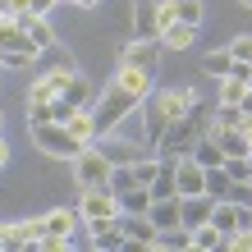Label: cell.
I'll return each mask as SVG.
<instances>
[{"instance_id":"30bf717a","label":"cell","mask_w":252,"mask_h":252,"mask_svg":"<svg viewBox=\"0 0 252 252\" xmlns=\"http://www.w3.org/2000/svg\"><path fill=\"white\" fill-rule=\"evenodd\" d=\"M73 78V69L69 64H55V69H46V73H37L32 78V87H28V101H55L64 92V83Z\"/></svg>"},{"instance_id":"277c9868","label":"cell","mask_w":252,"mask_h":252,"mask_svg":"<svg viewBox=\"0 0 252 252\" xmlns=\"http://www.w3.org/2000/svg\"><path fill=\"white\" fill-rule=\"evenodd\" d=\"M28 133H32V142H37V152H46L55 160H73L83 152V142L73 138V133L60 124V120H46V124H28Z\"/></svg>"},{"instance_id":"d4e9b609","label":"cell","mask_w":252,"mask_h":252,"mask_svg":"<svg viewBox=\"0 0 252 252\" xmlns=\"http://www.w3.org/2000/svg\"><path fill=\"white\" fill-rule=\"evenodd\" d=\"M156 248H160V252H179V248L188 252V248H192V229H188V225H170V229H160V234H156Z\"/></svg>"},{"instance_id":"836d02e7","label":"cell","mask_w":252,"mask_h":252,"mask_svg":"<svg viewBox=\"0 0 252 252\" xmlns=\"http://www.w3.org/2000/svg\"><path fill=\"white\" fill-rule=\"evenodd\" d=\"M0 5H5L9 19H19V14H28V5H32V0H0Z\"/></svg>"},{"instance_id":"603a6c76","label":"cell","mask_w":252,"mask_h":252,"mask_svg":"<svg viewBox=\"0 0 252 252\" xmlns=\"http://www.w3.org/2000/svg\"><path fill=\"white\" fill-rule=\"evenodd\" d=\"M211 197H206V192H192V197H184V225L192 229V225H206V220H211Z\"/></svg>"},{"instance_id":"cb8c5ba5","label":"cell","mask_w":252,"mask_h":252,"mask_svg":"<svg viewBox=\"0 0 252 252\" xmlns=\"http://www.w3.org/2000/svg\"><path fill=\"white\" fill-rule=\"evenodd\" d=\"M120 197V211L124 216H147V206H152V192H147L142 184H133V188H124V192H115Z\"/></svg>"},{"instance_id":"9c48e42d","label":"cell","mask_w":252,"mask_h":252,"mask_svg":"<svg viewBox=\"0 0 252 252\" xmlns=\"http://www.w3.org/2000/svg\"><path fill=\"white\" fill-rule=\"evenodd\" d=\"M87 243L101 248V252H120V248H128L124 229H120V216H110V220H87Z\"/></svg>"},{"instance_id":"d6a6232c","label":"cell","mask_w":252,"mask_h":252,"mask_svg":"<svg viewBox=\"0 0 252 252\" xmlns=\"http://www.w3.org/2000/svg\"><path fill=\"white\" fill-rule=\"evenodd\" d=\"M220 170H225L234 184H248V156H225V160H220Z\"/></svg>"},{"instance_id":"ac0fdd59","label":"cell","mask_w":252,"mask_h":252,"mask_svg":"<svg viewBox=\"0 0 252 252\" xmlns=\"http://www.w3.org/2000/svg\"><path fill=\"white\" fill-rule=\"evenodd\" d=\"M147 192H152V202L156 197H179V184H174V156H160V170H156V179L147 184Z\"/></svg>"},{"instance_id":"7402d4cb","label":"cell","mask_w":252,"mask_h":252,"mask_svg":"<svg viewBox=\"0 0 252 252\" xmlns=\"http://www.w3.org/2000/svg\"><path fill=\"white\" fill-rule=\"evenodd\" d=\"M41 220H46V234H55V239H73V220H78V211H73V206H55V211H46Z\"/></svg>"},{"instance_id":"2e32d148","label":"cell","mask_w":252,"mask_h":252,"mask_svg":"<svg viewBox=\"0 0 252 252\" xmlns=\"http://www.w3.org/2000/svg\"><path fill=\"white\" fill-rule=\"evenodd\" d=\"M160 46H170V51H188L192 41H197V28L192 23H179V19H170V23H160Z\"/></svg>"},{"instance_id":"74e56055","label":"cell","mask_w":252,"mask_h":252,"mask_svg":"<svg viewBox=\"0 0 252 252\" xmlns=\"http://www.w3.org/2000/svg\"><path fill=\"white\" fill-rule=\"evenodd\" d=\"M5 160H9V142H5V133H0V170H5Z\"/></svg>"},{"instance_id":"ba28073f","label":"cell","mask_w":252,"mask_h":252,"mask_svg":"<svg viewBox=\"0 0 252 252\" xmlns=\"http://www.w3.org/2000/svg\"><path fill=\"white\" fill-rule=\"evenodd\" d=\"M0 55H28V60H37V55H41L37 41L28 37V28L19 19H9V14L0 19Z\"/></svg>"},{"instance_id":"83f0119b","label":"cell","mask_w":252,"mask_h":252,"mask_svg":"<svg viewBox=\"0 0 252 252\" xmlns=\"http://www.w3.org/2000/svg\"><path fill=\"white\" fill-rule=\"evenodd\" d=\"M188 156L197 160V165H206V170H211V165H220V160H225V152H220V142L211 138V133H202V138H197V147H192Z\"/></svg>"},{"instance_id":"f546056e","label":"cell","mask_w":252,"mask_h":252,"mask_svg":"<svg viewBox=\"0 0 252 252\" xmlns=\"http://www.w3.org/2000/svg\"><path fill=\"white\" fill-rule=\"evenodd\" d=\"M243 92H248V83L243 78H234V73H225V78H220V106H239V101H243Z\"/></svg>"},{"instance_id":"1f68e13d","label":"cell","mask_w":252,"mask_h":252,"mask_svg":"<svg viewBox=\"0 0 252 252\" xmlns=\"http://www.w3.org/2000/svg\"><path fill=\"white\" fill-rule=\"evenodd\" d=\"M239 124H243V110H239V106H220V101H216L211 128H239Z\"/></svg>"},{"instance_id":"8992f818","label":"cell","mask_w":252,"mask_h":252,"mask_svg":"<svg viewBox=\"0 0 252 252\" xmlns=\"http://www.w3.org/2000/svg\"><path fill=\"white\" fill-rule=\"evenodd\" d=\"M78 220L87 225V220H110V216H120V197H115L110 188H83V197H78Z\"/></svg>"},{"instance_id":"44dd1931","label":"cell","mask_w":252,"mask_h":252,"mask_svg":"<svg viewBox=\"0 0 252 252\" xmlns=\"http://www.w3.org/2000/svg\"><path fill=\"white\" fill-rule=\"evenodd\" d=\"M211 225H216L220 234H225V239H229L234 229H243V225H239V202H234V197L216 202V206H211Z\"/></svg>"},{"instance_id":"6da1fadb","label":"cell","mask_w":252,"mask_h":252,"mask_svg":"<svg viewBox=\"0 0 252 252\" xmlns=\"http://www.w3.org/2000/svg\"><path fill=\"white\" fill-rule=\"evenodd\" d=\"M147 106V115H142V138H147V147L156 152V142H160V133L170 128V120L174 115H184L188 106H197V87H174V92H152L142 101Z\"/></svg>"},{"instance_id":"8fae6325","label":"cell","mask_w":252,"mask_h":252,"mask_svg":"<svg viewBox=\"0 0 252 252\" xmlns=\"http://www.w3.org/2000/svg\"><path fill=\"white\" fill-rule=\"evenodd\" d=\"M174 184H179V197H192L206 184V165H197L192 156H174Z\"/></svg>"},{"instance_id":"5bb4252c","label":"cell","mask_w":252,"mask_h":252,"mask_svg":"<svg viewBox=\"0 0 252 252\" xmlns=\"http://www.w3.org/2000/svg\"><path fill=\"white\" fill-rule=\"evenodd\" d=\"M96 147H101V156H106L110 165H133V160L142 156L128 138H115V133H101V138H96Z\"/></svg>"},{"instance_id":"52a82bcc","label":"cell","mask_w":252,"mask_h":252,"mask_svg":"<svg viewBox=\"0 0 252 252\" xmlns=\"http://www.w3.org/2000/svg\"><path fill=\"white\" fill-rule=\"evenodd\" d=\"M160 41L156 37H133L128 46L120 51V64H128V69H142V73H156L160 69Z\"/></svg>"},{"instance_id":"d590c367","label":"cell","mask_w":252,"mask_h":252,"mask_svg":"<svg viewBox=\"0 0 252 252\" xmlns=\"http://www.w3.org/2000/svg\"><path fill=\"white\" fill-rule=\"evenodd\" d=\"M55 5H60V0H32V5H28V9H32V14H41V19H46V14H51Z\"/></svg>"},{"instance_id":"5b68a950","label":"cell","mask_w":252,"mask_h":252,"mask_svg":"<svg viewBox=\"0 0 252 252\" xmlns=\"http://www.w3.org/2000/svg\"><path fill=\"white\" fill-rule=\"evenodd\" d=\"M73 179H78V188H110V160L101 156L96 142H87L73 156Z\"/></svg>"},{"instance_id":"484cf974","label":"cell","mask_w":252,"mask_h":252,"mask_svg":"<svg viewBox=\"0 0 252 252\" xmlns=\"http://www.w3.org/2000/svg\"><path fill=\"white\" fill-rule=\"evenodd\" d=\"M19 23L28 28V37H32V41H37V51H46V46H51V41H55V32H51V23H46V19H41V14H32V9H28V14H19Z\"/></svg>"},{"instance_id":"4316f807","label":"cell","mask_w":252,"mask_h":252,"mask_svg":"<svg viewBox=\"0 0 252 252\" xmlns=\"http://www.w3.org/2000/svg\"><path fill=\"white\" fill-rule=\"evenodd\" d=\"M202 192H206L211 202H225L229 192H234V179H229V174L220 170V165H211V170H206V184H202Z\"/></svg>"},{"instance_id":"4fadbf2b","label":"cell","mask_w":252,"mask_h":252,"mask_svg":"<svg viewBox=\"0 0 252 252\" xmlns=\"http://www.w3.org/2000/svg\"><path fill=\"white\" fill-rule=\"evenodd\" d=\"M147 220L156 229H170V225H184V197H156L147 206Z\"/></svg>"},{"instance_id":"ffe728a7","label":"cell","mask_w":252,"mask_h":252,"mask_svg":"<svg viewBox=\"0 0 252 252\" xmlns=\"http://www.w3.org/2000/svg\"><path fill=\"white\" fill-rule=\"evenodd\" d=\"M206 133L220 142V152H225V156H248L252 152V142H248L243 128H206Z\"/></svg>"},{"instance_id":"e575fe53","label":"cell","mask_w":252,"mask_h":252,"mask_svg":"<svg viewBox=\"0 0 252 252\" xmlns=\"http://www.w3.org/2000/svg\"><path fill=\"white\" fill-rule=\"evenodd\" d=\"M32 60H28V55H0V69H28Z\"/></svg>"},{"instance_id":"8d00e7d4","label":"cell","mask_w":252,"mask_h":252,"mask_svg":"<svg viewBox=\"0 0 252 252\" xmlns=\"http://www.w3.org/2000/svg\"><path fill=\"white\" fill-rule=\"evenodd\" d=\"M60 5H78V9H96L101 0H60Z\"/></svg>"},{"instance_id":"ab89813d","label":"cell","mask_w":252,"mask_h":252,"mask_svg":"<svg viewBox=\"0 0 252 252\" xmlns=\"http://www.w3.org/2000/svg\"><path fill=\"white\" fill-rule=\"evenodd\" d=\"M0 19H5V5H0Z\"/></svg>"},{"instance_id":"d6986e66","label":"cell","mask_w":252,"mask_h":252,"mask_svg":"<svg viewBox=\"0 0 252 252\" xmlns=\"http://www.w3.org/2000/svg\"><path fill=\"white\" fill-rule=\"evenodd\" d=\"M64 128H69V133H73V138H78L83 147L101 138V133H96V120H92V106H78V110H73L69 120H64Z\"/></svg>"},{"instance_id":"f35d334b","label":"cell","mask_w":252,"mask_h":252,"mask_svg":"<svg viewBox=\"0 0 252 252\" xmlns=\"http://www.w3.org/2000/svg\"><path fill=\"white\" fill-rule=\"evenodd\" d=\"M0 133H5V110H0Z\"/></svg>"},{"instance_id":"9a60e30c","label":"cell","mask_w":252,"mask_h":252,"mask_svg":"<svg viewBox=\"0 0 252 252\" xmlns=\"http://www.w3.org/2000/svg\"><path fill=\"white\" fill-rule=\"evenodd\" d=\"M46 239V220L32 216V220H14L9 225V248H37Z\"/></svg>"},{"instance_id":"f1b7e54d","label":"cell","mask_w":252,"mask_h":252,"mask_svg":"<svg viewBox=\"0 0 252 252\" xmlns=\"http://www.w3.org/2000/svg\"><path fill=\"white\" fill-rule=\"evenodd\" d=\"M192 248L197 252H220L225 248V234H220L211 220H206V225H192Z\"/></svg>"},{"instance_id":"7a4b0ae2","label":"cell","mask_w":252,"mask_h":252,"mask_svg":"<svg viewBox=\"0 0 252 252\" xmlns=\"http://www.w3.org/2000/svg\"><path fill=\"white\" fill-rule=\"evenodd\" d=\"M206 128H211V110H206V106H188L184 115H174V120H170L165 133H160L156 156H188Z\"/></svg>"},{"instance_id":"3957f363","label":"cell","mask_w":252,"mask_h":252,"mask_svg":"<svg viewBox=\"0 0 252 252\" xmlns=\"http://www.w3.org/2000/svg\"><path fill=\"white\" fill-rule=\"evenodd\" d=\"M133 110H142V96L124 87L120 78H110V87L101 96H92V120H96V133H115Z\"/></svg>"},{"instance_id":"4dcf8cb0","label":"cell","mask_w":252,"mask_h":252,"mask_svg":"<svg viewBox=\"0 0 252 252\" xmlns=\"http://www.w3.org/2000/svg\"><path fill=\"white\" fill-rule=\"evenodd\" d=\"M202 69L211 73V78H225V73L234 69V55H229V46H220V51H211V55H206V60H202Z\"/></svg>"},{"instance_id":"e0dca14e","label":"cell","mask_w":252,"mask_h":252,"mask_svg":"<svg viewBox=\"0 0 252 252\" xmlns=\"http://www.w3.org/2000/svg\"><path fill=\"white\" fill-rule=\"evenodd\" d=\"M133 37H160V5L156 0H138V9H133Z\"/></svg>"},{"instance_id":"7c38bea8","label":"cell","mask_w":252,"mask_h":252,"mask_svg":"<svg viewBox=\"0 0 252 252\" xmlns=\"http://www.w3.org/2000/svg\"><path fill=\"white\" fill-rule=\"evenodd\" d=\"M120 229H124L128 248H156V234H160L147 216H124V211H120Z\"/></svg>"}]
</instances>
